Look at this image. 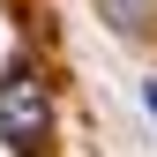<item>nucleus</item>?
Here are the masks:
<instances>
[{
  "label": "nucleus",
  "instance_id": "nucleus-2",
  "mask_svg": "<svg viewBox=\"0 0 157 157\" xmlns=\"http://www.w3.org/2000/svg\"><path fill=\"white\" fill-rule=\"evenodd\" d=\"M97 23L112 37H150L157 30V0H97Z\"/></svg>",
  "mask_w": 157,
  "mask_h": 157
},
{
  "label": "nucleus",
  "instance_id": "nucleus-3",
  "mask_svg": "<svg viewBox=\"0 0 157 157\" xmlns=\"http://www.w3.org/2000/svg\"><path fill=\"white\" fill-rule=\"evenodd\" d=\"M142 97H150V112H157V82H150V90H142Z\"/></svg>",
  "mask_w": 157,
  "mask_h": 157
},
{
  "label": "nucleus",
  "instance_id": "nucleus-1",
  "mask_svg": "<svg viewBox=\"0 0 157 157\" xmlns=\"http://www.w3.org/2000/svg\"><path fill=\"white\" fill-rule=\"evenodd\" d=\"M0 142L15 157H37L52 142V90H45V75L30 60L0 67Z\"/></svg>",
  "mask_w": 157,
  "mask_h": 157
}]
</instances>
